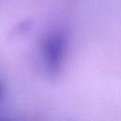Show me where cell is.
<instances>
[{
    "instance_id": "6da1fadb",
    "label": "cell",
    "mask_w": 121,
    "mask_h": 121,
    "mask_svg": "<svg viewBox=\"0 0 121 121\" xmlns=\"http://www.w3.org/2000/svg\"><path fill=\"white\" fill-rule=\"evenodd\" d=\"M66 42L61 33L55 32L48 35L43 43V57L44 66L50 76L59 74L65 55Z\"/></svg>"
},
{
    "instance_id": "7a4b0ae2",
    "label": "cell",
    "mask_w": 121,
    "mask_h": 121,
    "mask_svg": "<svg viewBox=\"0 0 121 121\" xmlns=\"http://www.w3.org/2000/svg\"><path fill=\"white\" fill-rule=\"evenodd\" d=\"M3 97V87H2V84L0 83V100L2 99Z\"/></svg>"
}]
</instances>
